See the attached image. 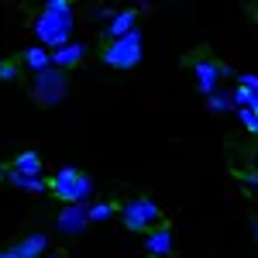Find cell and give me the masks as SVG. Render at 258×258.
<instances>
[{"instance_id": "cell-1", "label": "cell", "mask_w": 258, "mask_h": 258, "mask_svg": "<svg viewBox=\"0 0 258 258\" xmlns=\"http://www.w3.org/2000/svg\"><path fill=\"white\" fill-rule=\"evenodd\" d=\"M31 31H35V45L55 52L62 45L73 41V31H76V11L69 0H45L41 14L31 21Z\"/></svg>"}, {"instance_id": "cell-2", "label": "cell", "mask_w": 258, "mask_h": 258, "mask_svg": "<svg viewBox=\"0 0 258 258\" xmlns=\"http://www.w3.org/2000/svg\"><path fill=\"white\" fill-rule=\"evenodd\" d=\"M48 193L59 200L62 207L90 203V197H93V176H86L76 165H59L52 172V179H48Z\"/></svg>"}, {"instance_id": "cell-3", "label": "cell", "mask_w": 258, "mask_h": 258, "mask_svg": "<svg viewBox=\"0 0 258 258\" xmlns=\"http://www.w3.org/2000/svg\"><path fill=\"white\" fill-rule=\"evenodd\" d=\"M100 59H103V66H110V69H120V73L135 69V66L145 59V35H141L138 28H135V31H131V35H124V38L107 41Z\"/></svg>"}, {"instance_id": "cell-4", "label": "cell", "mask_w": 258, "mask_h": 258, "mask_svg": "<svg viewBox=\"0 0 258 258\" xmlns=\"http://www.w3.org/2000/svg\"><path fill=\"white\" fill-rule=\"evenodd\" d=\"M117 217L124 220L127 231L141 234V231H155V227H159L162 207L152 197H131V200H124V203L117 207Z\"/></svg>"}, {"instance_id": "cell-5", "label": "cell", "mask_w": 258, "mask_h": 258, "mask_svg": "<svg viewBox=\"0 0 258 258\" xmlns=\"http://www.w3.org/2000/svg\"><path fill=\"white\" fill-rule=\"evenodd\" d=\"M31 97L38 100L41 107H59L62 100L69 97V76L59 69H45L38 76H31Z\"/></svg>"}, {"instance_id": "cell-6", "label": "cell", "mask_w": 258, "mask_h": 258, "mask_svg": "<svg viewBox=\"0 0 258 258\" xmlns=\"http://www.w3.org/2000/svg\"><path fill=\"white\" fill-rule=\"evenodd\" d=\"M90 227V217H86V203H73V207H62L55 214V231L66 234V238H76V234H86Z\"/></svg>"}, {"instance_id": "cell-7", "label": "cell", "mask_w": 258, "mask_h": 258, "mask_svg": "<svg viewBox=\"0 0 258 258\" xmlns=\"http://www.w3.org/2000/svg\"><path fill=\"white\" fill-rule=\"evenodd\" d=\"M220 62H214V59H197L193 62V83H197V90L203 93V100L207 97H214L220 90Z\"/></svg>"}, {"instance_id": "cell-8", "label": "cell", "mask_w": 258, "mask_h": 258, "mask_svg": "<svg viewBox=\"0 0 258 258\" xmlns=\"http://www.w3.org/2000/svg\"><path fill=\"white\" fill-rule=\"evenodd\" d=\"M172 248H176V231L165 224H159L155 231L145 234V251L152 258H172Z\"/></svg>"}, {"instance_id": "cell-9", "label": "cell", "mask_w": 258, "mask_h": 258, "mask_svg": "<svg viewBox=\"0 0 258 258\" xmlns=\"http://www.w3.org/2000/svg\"><path fill=\"white\" fill-rule=\"evenodd\" d=\"M135 28H138V11L135 7H120V11H114V18L107 21L103 35H107V41H117L124 35H131Z\"/></svg>"}, {"instance_id": "cell-10", "label": "cell", "mask_w": 258, "mask_h": 258, "mask_svg": "<svg viewBox=\"0 0 258 258\" xmlns=\"http://www.w3.org/2000/svg\"><path fill=\"white\" fill-rule=\"evenodd\" d=\"M86 41H69V45H62L52 52V69H59V73H69V69H76L83 59H86Z\"/></svg>"}, {"instance_id": "cell-11", "label": "cell", "mask_w": 258, "mask_h": 258, "mask_svg": "<svg viewBox=\"0 0 258 258\" xmlns=\"http://www.w3.org/2000/svg\"><path fill=\"white\" fill-rule=\"evenodd\" d=\"M7 251H11V258H45L48 255V234H41V231L24 234V238H21L14 248H7Z\"/></svg>"}, {"instance_id": "cell-12", "label": "cell", "mask_w": 258, "mask_h": 258, "mask_svg": "<svg viewBox=\"0 0 258 258\" xmlns=\"http://www.w3.org/2000/svg\"><path fill=\"white\" fill-rule=\"evenodd\" d=\"M11 172H18L24 179H41L45 176V162L38 152H18V159L11 162Z\"/></svg>"}, {"instance_id": "cell-13", "label": "cell", "mask_w": 258, "mask_h": 258, "mask_svg": "<svg viewBox=\"0 0 258 258\" xmlns=\"http://www.w3.org/2000/svg\"><path fill=\"white\" fill-rule=\"evenodd\" d=\"M21 66H24L31 76H38L45 69H52V52L41 48V45H28V48L21 52Z\"/></svg>"}, {"instance_id": "cell-14", "label": "cell", "mask_w": 258, "mask_h": 258, "mask_svg": "<svg viewBox=\"0 0 258 258\" xmlns=\"http://www.w3.org/2000/svg\"><path fill=\"white\" fill-rule=\"evenodd\" d=\"M86 217H90V224H107V220L117 217V203L93 200V203H86Z\"/></svg>"}, {"instance_id": "cell-15", "label": "cell", "mask_w": 258, "mask_h": 258, "mask_svg": "<svg viewBox=\"0 0 258 258\" xmlns=\"http://www.w3.org/2000/svg\"><path fill=\"white\" fill-rule=\"evenodd\" d=\"M4 182H11L14 189H21V193H45L48 189V182L45 179H24V176H18V172H4Z\"/></svg>"}, {"instance_id": "cell-16", "label": "cell", "mask_w": 258, "mask_h": 258, "mask_svg": "<svg viewBox=\"0 0 258 258\" xmlns=\"http://www.w3.org/2000/svg\"><path fill=\"white\" fill-rule=\"evenodd\" d=\"M207 110H210V114H231V110H234L231 90H217L214 97H207Z\"/></svg>"}, {"instance_id": "cell-17", "label": "cell", "mask_w": 258, "mask_h": 258, "mask_svg": "<svg viewBox=\"0 0 258 258\" xmlns=\"http://www.w3.org/2000/svg\"><path fill=\"white\" fill-rule=\"evenodd\" d=\"M238 120H241V127H244L248 135H255V138H258V117L251 114V110H244V107H241V110H238Z\"/></svg>"}, {"instance_id": "cell-18", "label": "cell", "mask_w": 258, "mask_h": 258, "mask_svg": "<svg viewBox=\"0 0 258 258\" xmlns=\"http://www.w3.org/2000/svg\"><path fill=\"white\" fill-rule=\"evenodd\" d=\"M238 86H241V90H248L251 97H258V73H241Z\"/></svg>"}, {"instance_id": "cell-19", "label": "cell", "mask_w": 258, "mask_h": 258, "mask_svg": "<svg viewBox=\"0 0 258 258\" xmlns=\"http://www.w3.org/2000/svg\"><path fill=\"white\" fill-rule=\"evenodd\" d=\"M90 18L97 21V24H107V21L114 18V7H107V4H103V7H93V11H90Z\"/></svg>"}, {"instance_id": "cell-20", "label": "cell", "mask_w": 258, "mask_h": 258, "mask_svg": "<svg viewBox=\"0 0 258 258\" xmlns=\"http://www.w3.org/2000/svg\"><path fill=\"white\" fill-rule=\"evenodd\" d=\"M18 66H14V62H4V66H0V83H14L18 80Z\"/></svg>"}, {"instance_id": "cell-21", "label": "cell", "mask_w": 258, "mask_h": 258, "mask_svg": "<svg viewBox=\"0 0 258 258\" xmlns=\"http://www.w3.org/2000/svg\"><path fill=\"white\" fill-rule=\"evenodd\" d=\"M241 182H244L248 189H258V169H244V172H241Z\"/></svg>"}, {"instance_id": "cell-22", "label": "cell", "mask_w": 258, "mask_h": 258, "mask_svg": "<svg viewBox=\"0 0 258 258\" xmlns=\"http://www.w3.org/2000/svg\"><path fill=\"white\" fill-rule=\"evenodd\" d=\"M244 110H251V114H255V117H258V97H251V103H248Z\"/></svg>"}, {"instance_id": "cell-23", "label": "cell", "mask_w": 258, "mask_h": 258, "mask_svg": "<svg viewBox=\"0 0 258 258\" xmlns=\"http://www.w3.org/2000/svg\"><path fill=\"white\" fill-rule=\"evenodd\" d=\"M4 172H7V169H4V165H0V182H4Z\"/></svg>"}, {"instance_id": "cell-24", "label": "cell", "mask_w": 258, "mask_h": 258, "mask_svg": "<svg viewBox=\"0 0 258 258\" xmlns=\"http://www.w3.org/2000/svg\"><path fill=\"white\" fill-rule=\"evenodd\" d=\"M0 258H11V251H0Z\"/></svg>"}, {"instance_id": "cell-25", "label": "cell", "mask_w": 258, "mask_h": 258, "mask_svg": "<svg viewBox=\"0 0 258 258\" xmlns=\"http://www.w3.org/2000/svg\"><path fill=\"white\" fill-rule=\"evenodd\" d=\"M45 258H66V255H45Z\"/></svg>"}, {"instance_id": "cell-26", "label": "cell", "mask_w": 258, "mask_h": 258, "mask_svg": "<svg viewBox=\"0 0 258 258\" xmlns=\"http://www.w3.org/2000/svg\"><path fill=\"white\" fill-rule=\"evenodd\" d=\"M255 241H258V224H255Z\"/></svg>"}, {"instance_id": "cell-27", "label": "cell", "mask_w": 258, "mask_h": 258, "mask_svg": "<svg viewBox=\"0 0 258 258\" xmlns=\"http://www.w3.org/2000/svg\"><path fill=\"white\" fill-rule=\"evenodd\" d=\"M4 62H7V59H0V66H4Z\"/></svg>"}]
</instances>
